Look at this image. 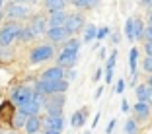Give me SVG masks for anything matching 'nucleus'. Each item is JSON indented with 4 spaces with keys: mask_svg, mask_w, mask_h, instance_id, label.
Here are the masks:
<instances>
[{
    "mask_svg": "<svg viewBox=\"0 0 152 134\" xmlns=\"http://www.w3.org/2000/svg\"><path fill=\"white\" fill-rule=\"evenodd\" d=\"M66 89H68V82H64V80H41L35 84V91L43 95L63 93Z\"/></svg>",
    "mask_w": 152,
    "mask_h": 134,
    "instance_id": "1",
    "label": "nucleus"
},
{
    "mask_svg": "<svg viewBox=\"0 0 152 134\" xmlns=\"http://www.w3.org/2000/svg\"><path fill=\"white\" fill-rule=\"evenodd\" d=\"M18 29L20 27L16 25V23H6L4 27H0V45H2V47H8V45L16 39Z\"/></svg>",
    "mask_w": 152,
    "mask_h": 134,
    "instance_id": "2",
    "label": "nucleus"
},
{
    "mask_svg": "<svg viewBox=\"0 0 152 134\" xmlns=\"http://www.w3.org/2000/svg\"><path fill=\"white\" fill-rule=\"evenodd\" d=\"M53 47L51 45H39V47H35V49L31 51V54H29V58H31V62H43V60H49L51 56H53Z\"/></svg>",
    "mask_w": 152,
    "mask_h": 134,
    "instance_id": "3",
    "label": "nucleus"
},
{
    "mask_svg": "<svg viewBox=\"0 0 152 134\" xmlns=\"http://www.w3.org/2000/svg\"><path fill=\"white\" fill-rule=\"evenodd\" d=\"M31 97H33V91L29 88H26V85H20V88H16L12 91V103H16V105H23Z\"/></svg>",
    "mask_w": 152,
    "mask_h": 134,
    "instance_id": "4",
    "label": "nucleus"
},
{
    "mask_svg": "<svg viewBox=\"0 0 152 134\" xmlns=\"http://www.w3.org/2000/svg\"><path fill=\"white\" fill-rule=\"evenodd\" d=\"M43 105L47 107V113H49V115H61V113H63V105H64V97L63 95H55L49 101H45Z\"/></svg>",
    "mask_w": 152,
    "mask_h": 134,
    "instance_id": "5",
    "label": "nucleus"
},
{
    "mask_svg": "<svg viewBox=\"0 0 152 134\" xmlns=\"http://www.w3.org/2000/svg\"><path fill=\"white\" fill-rule=\"evenodd\" d=\"M68 35H70V33H68V29L64 25L49 27V29H47V37H49V41H53V43H61V41H64Z\"/></svg>",
    "mask_w": 152,
    "mask_h": 134,
    "instance_id": "6",
    "label": "nucleus"
},
{
    "mask_svg": "<svg viewBox=\"0 0 152 134\" xmlns=\"http://www.w3.org/2000/svg\"><path fill=\"white\" fill-rule=\"evenodd\" d=\"M84 25V18L78 16V14H72V16H66V22H64V27L68 29V33H76L78 29H82Z\"/></svg>",
    "mask_w": 152,
    "mask_h": 134,
    "instance_id": "7",
    "label": "nucleus"
},
{
    "mask_svg": "<svg viewBox=\"0 0 152 134\" xmlns=\"http://www.w3.org/2000/svg\"><path fill=\"white\" fill-rule=\"evenodd\" d=\"M76 56H78V51L72 49H63V53L58 54V66H72L76 62Z\"/></svg>",
    "mask_w": 152,
    "mask_h": 134,
    "instance_id": "8",
    "label": "nucleus"
},
{
    "mask_svg": "<svg viewBox=\"0 0 152 134\" xmlns=\"http://www.w3.org/2000/svg\"><path fill=\"white\" fill-rule=\"evenodd\" d=\"M63 115H47V119H45V126H47V130H63Z\"/></svg>",
    "mask_w": 152,
    "mask_h": 134,
    "instance_id": "9",
    "label": "nucleus"
},
{
    "mask_svg": "<svg viewBox=\"0 0 152 134\" xmlns=\"http://www.w3.org/2000/svg\"><path fill=\"white\" fill-rule=\"evenodd\" d=\"M6 14H8L10 20H22L27 16V8H23V6L20 4H10L8 10H6Z\"/></svg>",
    "mask_w": 152,
    "mask_h": 134,
    "instance_id": "10",
    "label": "nucleus"
},
{
    "mask_svg": "<svg viewBox=\"0 0 152 134\" xmlns=\"http://www.w3.org/2000/svg\"><path fill=\"white\" fill-rule=\"evenodd\" d=\"M29 31L33 33V37L43 35L45 33V20L41 18V16H35V18L31 20V23H29Z\"/></svg>",
    "mask_w": 152,
    "mask_h": 134,
    "instance_id": "11",
    "label": "nucleus"
},
{
    "mask_svg": "<svg viewBox=\"0 0 152 134\" xmlns=\"http://www.w3.org/2000/svg\"><path fill=\"white\" fill-rule=\"evenodd\" d=\"M63 76H64L63 66H53V68H49V70L43 72L41 80H63Z\"/></svg>",
    "mask_w": 152,
    "mask_h": 134,
    "instance_id": "12",
    "label": "nucleus"
},
{
    "mask_svg": "<svg viewBox=\"0 0 152 134\" xmlns=\"http://www.w3.org/2000/svg\"><path fill=\"white\" fill-rule=\"evenodd\" d=\"M23 126H26V132H27V134H35L37 130H39V126H41L39 117H37V115L27 117V119H26V122H23Z\"/></svg>",
    "mask_w": 152,
    "mask_h": 134,
    "instance_id": "13",
    "label": "nucleus"
},
{
    "mask_svg": "<svg viewBox=\"0 0 152 134\" xmlns=\"http://www.w3.org/2000/svg\"><path fill=\"white\" fill-rule=\"evenodd\" d=\"M66 22V14L63 10H58V12H51V20H49V25L51 27H58V25H64Z\"/></svg>",
    "mask_w": 152,
    "mask_h": 134,
    "instance_id": "14",
    "label": "nucleus"
},
{
    "mask_svg": "<svg viewBox=\"0 0 152 134\" xmlns=\"http://www.w3.org/2000/svg\"><path fill=\"white\" fill-rule=\"evenodd\" d=\"M144 37V27L139 18H133V39H142Z\"/></svg>",
    "mask_w": 152,
    "mask_h": 134,
    "instance_id": "15",
    "label": "nucleus"
},
{
    "mask_svg": "<svg viewBox=\"0 0 152 134\" xmlns=\"http://www.w3.org/2000/svg\"><path fill=\"white\" fill-rule=\"evenodd\" d=\"M45 8L49 12H58L64 8V0H45Z\"/></svg>",
    "mask_w": 152,
    "mask_h": 134,
    "instance_id": "16",
    "label": "nucleus"
},
{
    "mask_svg": "<svg viewBox=\"0 0 152 134\" xmlns=\"http://www.w3.org/2000/svg\"><path fill=\"white\" fill-rule=\"evenodd\" d=\"M137 56H139V51L134 49H131V53H129V70H131V74L134 76V72H137Z\"/></svg>",
    "mask_w": 152,
    "mask_h": 134,
    "instance_id": "17",
    "label": "nucleus"
},
{
    "mask_svg": "<svg viewBox=\"0 0 152 134\" xmlns=\"http://www.w3.org/2000/svg\"><path fill=\"white\" fill-rule=\"evenodd\" d=\"M115 58H117V51L115 53L111 54V56H109V60H107V74H105V80L107 82H111V78H113V66H115Z\"/></svg>",
    "mask_w": 152,
    "mask_h": 134,
    "instance_id": "18",
    "label": "nucleus"
},
{
    "mask_svg": "<svg viewBox=\"0 0 152 134\" xmlns=\"http://www.w3.org/2000/svg\"><path fill=\"white\" fill-rule=\"evenodd\" d=\"M84 119H86V113L84 111H78V113H74V115H72L70 122H72V126H76V128H78V126L84 125Z\"/></svg>",
    "mask_w": 152,
    "mask_h": 134,
    "instance_id": "19",
    "label": "nucleus"
},
{
    "mask_svg": "<svg viewBox=\"0 0 152 134\" xmlns=\"http://www.w3.org/2000/svg\"><path fill=\"white\" fill-rule=\"evenodd\" d=\"M16 39H20V41H29V39H33V33L29 31V27H20L18 29V35H16Z\"/></svg>",
    "mask_w": 152,
    "mask_h": 134,
    "instance_id": "20",
    "label": "nucleus"
},
{
    "mask_svg": "<svg viewBox=\"0 0 152 134\" xmlns=\"http://www.w3.org/2000/svg\"><path fill=\"white\" fill-rule=\"evenodd\" d=\"M96 31H98V29H96L92 23H90V25H86V31H84V41H86V43H88V41H92L96 37Z\"/></svg>",
    "mask_w": 152,
    "mask_h": 134,
    "instance_id": "21",
    "label": "nucleus"
},
{
    "mask_svg": "<svg viewBox=\"0 0 152 134\" xmlns=\"http://www.w3.org/2000/svg\"><path fill=\"white\" fill-rule=\"evenodd\" d=\"M146 95H148V85H139V88H137V97H139V101L146 103Z\"/></svg>",
    "mask_w": 152,
    "mask_h": 134,
    "instance_id": "22",
    "label": "nucleus"
},
{
    "mask_svg": "<svg viewBox=\"0 0 152 134\" xmlns=\"http://www.w3.org/2000/svg\"><path fill=\"white\" fill-rule=\"evenodd\" d=\"M134 111L139 113L140 117H146V115H148V105H146L144 101H139L137 105H134Z\"/></svg>",
    "mask_w": 152,
    "mask_h": 134,
    "instance_id": "23",
    "label": "nucleus"
},
{
    "mask_svg": "<svg viewBox=\"0 0 152 134\" xmlns=\"http://www.w3.org/2000/svg\"><path fill=\"white\" fill-rule=\"evenodd\" d=\"M125 35H127L129 41H133V18H129L127 23H125Z\"/></svg>",
    "mask_w": 152,
    "mask_h": 134,
    "instance_id": "24",
    "label": "nucleus"
},
{
    "mask_svg": "<svg viewBox=\"0 0 152 134\" xmlns=\"http://www.w3.org/2000/svg\"><path fill=\"white\" fill-rule=\"evenodd\" d=\"M26 119H27V117H26V115H22V113L18 111V113H16V117H14V126H16V128H20V126L26 122Z\"/></svg>",
    "mask_w": 152,
    "mask_h": 134,
    "instance_id": "25",
    "label": "nucleus"
},
{
    "mask_svg": "<svg viewBox=\"0 0 152 134\" xmlns=\"http://www.w3.org/2000/svg\"><path fill=\"white\" fill-rule=\"evenodd\" d=\"M98 4V0H76V6H84V8H92Z\"/></svg>",
    "mask_w": 152,
    "mask_h": 134,
    "instance_id": "26",
    "label": "nucleus"
},
{
    "mask_svg": "<svg viewBox=\"0 0 152 134\" xmlns=\"http://www.w3.org/2000/svg\"><path fill=\"white\" fill-rule=\"evenodd\" d=\"M134 130H137V122L129 119V121H127V125H125V132L127 134H134Z\"/></svg>",
    "mask_w": 152,
    "mask_h": 134,
    "instance_id": "27",
    "label": "nucleus"
},
{
    "mask_svg": "<svg viewBox=\"0 0 152 134\" xmlns=\"http://www.w3.org/2000/svg\"><path fill=\"white\" fill-rule=\"evenodd\" d=\"M144 70L152 74V56H146V58H144Z\"/></svg>",
    "mask_w": 152,
    "mask_h": 134,
    "instance_id": "28",
    "label": "nucleus"
},
{
    "mask_svg": "<svg viewBox=\"0 0 152 134\" xmlns=\"http://www.w3.org/2000/svg\"><path fill=\"white\" fill-rule=\"evenodd\" d=\"M107 33H109L107 27H102V29H98V31H96V37H98V39H103V37L107 35Z\"/></svg>",
    "mask_w": 152,
    "mask_h": 134,
    "instance_id": "29",
    "label": "nucleus"
},
{
    "mask_svg": "<svg viewBox=\"0 0 152 134\" xmlns=\"http://www.w3.org/2000/svg\"><path fill=\"white\" fill-rule=\"evenodd\" d=\"M144 51H146V56H152V39L146 41V45H144Z\"/></svg>",
    "mask_w": 152,
    "mask_h": 134,
    "instance_id": "30",
    "label": "nucleus"
},
{
    "mask_svg": "<svg viewBox=\"0 0 152 134\" xmlns=\"http://www.w3.org/2000/svg\"><path fill=\"white\" fill-rule=\"evenodd\" d=\"M113 126H115V119H111V121H109V125H107V128H105V132L111 134V132H113Z\"/></svg>",
    "mask_w": 152,
    "mask_h": 134,
    "instance_id": "31",
    "label": "nucleus"
},
{
    "mask_svg": "<svg viewBox=\"0 0 152 134\" xmlns=\"http://www.w3.org/2000/svg\"><path fill=\"white\" fill-rule=\"evenodd\" d=\"M123 88H125L123 80H117V88H115V91H117V93H121V91H123Z\"/></svg>",
    "mask_w": 152,
    "mask_h": 134,
    "instance_id": "32",
    "label": "nucleus"
},
{
    "mask_svg": "<svg viewBox=\"0 0 152 134\" xmlns=\"http://www.w3.org/2000/svg\"><path fill=\"white\" fill-rule=\"evenodd\" d=\"M102 91H103V88H98V91H96V99L102 97Z\"/></svg>",
    "mask_w": 152,
    "mask_h": 134,
    "instance_id": "33",
    "label": "nucleus"
},
{
    "mask_svg": "<svg viewBox=\"0 0 152 134\" xmlns=\"http://www.w3.org/2000/svg\"><path fill=\"white\" fill-rule=\"evenodd\" d=\"M146 101H150L152 103V89L148 88V95H146Z\"/></svg>",
    "mask_w": 152,
    "mask_h": 134,
    "instance_id": "34",
    "label": "nucleus"
},
{
    "mask_svg": "<svg viewBox=\"0 0 152 134\" xmlns=\"http://www.w3.org/2000/svg\"><path fill=\"white\" fill-rule=\"evenodd\" d=\"M144 33H146V35H148V37H150V39H152V25H148V29H146V31H144Z\"/></svg>",
    "mask_w": 152,
    "mask_h": 134,
    "instance_id": "35",
    "label": "nucleus"
},
{
    "mask_svg": "<svg viewBox=\"0 0 152 134\" xmlns=\"http://www.w3.org/2000/svg\"><path fill=\"white\" fill-rule=\"evenodd\" d=\"M121 109H123V111H129V103H127V101H123V105H121Z\"/></svg>",
    "mask_w": 152,
    "mask_h": 134,
    "instance_id": "36",
    "label": "nucleus"
},
{
    "mask_svg": "<svg viewBox=\"0 0 152 134\" xmlns=\"http://www.w3.org/2000/svg\"><path fill=\"white\" fill-rule=\"evenodd\" d=\"M99 76H102V70H98V72H96V76H94V80L98 82V80H99Z\"/></svg>",
    "mask_w": 152,
    "mask_h": 134,
    "instance_id": "37",
    "label": "nucleus"
},
{
    "mask_svg": "<svg viewBox=\"0 0 152 134\" xmlns=\"http://www.w3.org/2000/svg\"><path fill=\"white\" fill-rule=\"evenodd\" d=\"M142 4L144 6H152V0H142Z\"/></svg>",
    "mask_w": 152,
    "mask_h": 134,
    "instance_id": "38",
    "label": "nucleus"
},
{
    "mask_svg": "<svg viewBox=\"0 0 152 134\" xmlns=\"http://www.w3.org/2000/svg\"><path fill=\"white\" fill-rule=\"evenodd\" d=\"M45 134H61V132H58V130H47Z\"/></svg>",
    "mask_w": 152,
    "mask_h": 134,
    "instance_id": "39",
    "label": "nucleus"
},
{
    "mask_svg": "<svg viewBox=\"0 0 152 134\" xmlns=\"http://www.w3.org/2000/svg\"><path fill=\"white\" fill-rule=\"evenodd\" d=\"M2 6H4V0H0V18H2Z\"/></svg>",
    "mask_w": 152,
    "mask_h": 134,
    "instance_id": "40",
    "label": "nucleus"
},
{
    "mask_svg": "<svg viewBox=\"0 0 152 134\" xmlns=\"http://www.w3.org/2000/svg\"><path fill=\"white\" fill-rule=\"evenodd\" d=\"M148 88L152 89V76H150V80H148Z\"/></svg>",
    "mask_w": 152,
    "mask_h": 134,
    "instance_id": "41",
    "label": "nucleus"
},
{
    "mask_svg": "<svg viewBox=\"0 0 152 134\" xmlns=\"http://www.w3.org/2000/svg\"><path fill=\"white\" fill-rule=\"evenodd\" d=\"M20 2H26V0H20ZM29 2H35V0H29Z\"/></svg>",
    "mask_w": 152,
    "mask_h": 134,
    "instance_id": "42",
    "label": "nucleus"
},
{
    "mask_svg": "<svg viewBox=\"0 0 152 134\" xmlns=\"http://www.w3.org/2000/svg\"><path fill=\"white\" fill-rule=\"evenodd\" d=\"M150 25H152V18H150Z\"/></svg>",
    "mask_w": 152,
    "mask_h": 134,
    "instance_id": "43",
    "label": "nucleus"
},
{
    "mask_svg": "<svg viewBox=\"0 0 152 134\" xmlns=\"http://www.w3.org/2000/svg\"><path fill=\"white\" fill-rule=\"evenodd\" d=\"M8 134H16V132H8Z\"/></svg>",
    "mask_w": 152,
    "mask_h": 134,
    "instance_id": "44",
    "label": "nucleus"
}]
</instances>
